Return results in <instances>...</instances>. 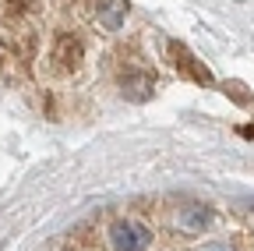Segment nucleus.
<instances>
[{"instance_id": "nucleus-2", "label": "nucleus", "mask_w": 254, "mask_h": 251, "mask_svg": "<svg viewBox=\"0 0 254 251\" xmlns=\"http://www.w3.org/2000/svg\"><path fill=\"white\" fill-rule=\"evenodd\" d=\"M85 64V46L78 36H57L53 43V53H50V68L57 71H74Z\"/></svg>"}, {"instance_id": "nucleus-5", "label": "nucleus", "mask_w": 254, "mask_h": 251, "mask_svg": "<svg viewBox=\"0 0 254 251\" xmlns=\"http://www.w3.org/2000/svg\"><path fill=\"white\" fill-rule=\"evenodd\" d=\"M201 251H233V248H230L226 241H208V244H205Z\"/></svg>"}, {"instance_id": "nucleus-4", "label": "nucleus", "mask_w": 254, "mask_h": 251, "mask_svg": "<svg viewBox=\"0 0 254 251\" xmlns=\"http://www.w3.org/2000/svg\"><path fill=\"white\" fill-rule=\"evenodd\" d=\"M92 18L113 32V28H120L124 18H127V0H92Z\"/></svg>"}, {"instance_id": "nucleus-1", "label": "nucleus", "mask_w": 254, "mask_h": 251, "mask_svg": "<svg viewBox=\"0 0 254 251\" xmlns=\"http://www.w3.org/2000/svg\"><path fill=\"white\" fill-rule=\"evenodd\" d=\"M106 241L113 251H152V230L138 219H113L110 230H106Z\"/></svg>"}, {"instance_id": "nucleus-3", "label": "nucleus", "mask_w": 254, "mask_h": 251, "mask_svg": "<svg viewBox=\"0 0 254 251\" xmlns=\"http://www.w3.org/2000/svg\"><path fill=\"white\" fill-rule=\"evenodd\" d=\"M177 227L184 230V234H190V237H198V234H205L208 227H212V209L208 205H201V202H187V205H180L177 209Z\"/></svg>"}]
</instances>
